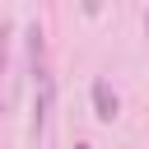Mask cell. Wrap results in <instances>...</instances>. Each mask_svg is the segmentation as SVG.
Segmentation results:
<instances>
[{
	"mask_svg": "<svg viewBox=\"0 0 149 149\" xmlns=\"http://www.w3.org/2000/svg\"><path fill=\"white\" fill-rule=\"evenodd\" d=\"M51 102H56V79H51L47 65H37V70H33V130H37V135H42V126H47V116H51Z\"/></svg>",
	"mask_w": 149,
	"mask_h": 149,
	"instance_id": "6da1fadb",
	"label": "cell"
},
{
	"mask_svg": "<svg viewBox=\"0 0 149 149\" xmlns=\"http://www.w3.org/2000/svg\"><path fill=\"white\" fill-rule=\"evenodd\" d=\"M116 93H112V84L107 79H93V116L98 121H116Z\"/></svg>",
	"mask_w": 149,
	"mask_h": 149,
	"instance_id": "7a4b0ae2",
	"label": "cell"
},
{
	"mask_svg": "<svg viewBox=\"0 0 149 149\" xmlns=\"http://www.w3.org/2000/svg\"><path fill=\"white\" fill-rule=\"evenodd\" d=\"M79 149H88V144H79Z\"/></svg>",
	"mask_w": 149,
	"mask_h": 149,
	"instance_id": "3957f363",
	"label": "cell"
}]
</instances>
